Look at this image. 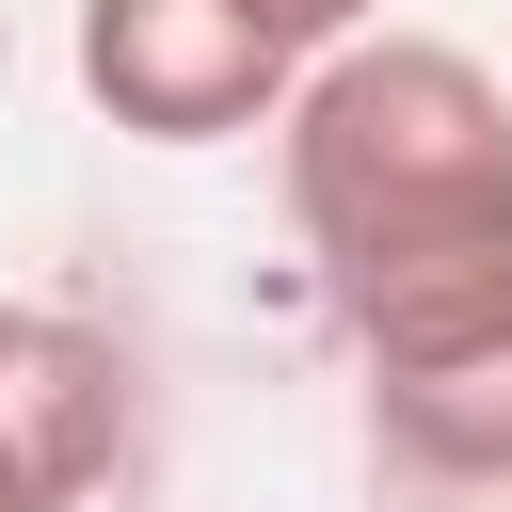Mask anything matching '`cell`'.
Listing matches in <instances>:
<instances>
[{
  "instance_id": "obj_1",
  "label": "cell",
  "mask_w": 512,
  "mask_h": 512,
  "mask_svg": "<svg viewBox=\"0 0 512 512\" xmlns=\"http://www.w3.org/2000/svg\"><path fill=\"white\" fill-rule=\"evenodd\" d=\"M272 176H288V240L352 368L512 304V80L480 48L400 32V16L320 48L272 112Z\"/></svg>"
},
{
  "instance_id": "obj_2",
  "label": "cell",
  "mask_w": 512,
  "mask_h": 512,
  "mask_svg": "<svg viewBox=\"0 0 512 512\" xmlns=\"http://www.w3.org/2000/svg\"><path fill=\"white\" fill-rule=\"evenodd\" d=\"M64 64H80L96 128H128V144H240V128H272L288 80H304L240 0H80Z\"/></svg>"
},
{
  "instance_id": "obj_3",
  "label": "cell",
  "mask_w": 512,
  "mask_h": 512,
  "mask_svg": "<svg viewBox=\"0 0 512 512\" xmlns=\"http://www.w3.org/2000/svg\"><path fill=\"white\" fill-rule=\"evenodd\" d=\"M128 464V352L80 304H0V512H96Z\"/></svg>"
},
{
  "instance_id": "obj_4",
  "label": "cell",
  "mask_w": 512,
  "mask_h": 512,
  "mask_svg": "<svg viewBox=\"0 0 512 512\" xmlns=\"http://www.w3.org/2000/svg\"><path fill=\"white\" fill-rule=\"evenodd\" d=\"M352 400H368V448H384L400 480H432V496H512V304H480V320H448V336H416V352H368Z\"/></svg>"
},
{
  "instance_id": "obj_5",
  "label": "cell",
  "mask_w": 512,
  "mask_h": 512,
  "mask_svg": "<svg viewBox=\"0 0 512 512\" xmlns=\"http://www.w3.org/2000/svg\"><path fill=\"white\" fill-rule=\"evenodd\" d=\"M288 64H320V48H352V32H384V0H240Z\"/></svg>"
}]
</instances>
